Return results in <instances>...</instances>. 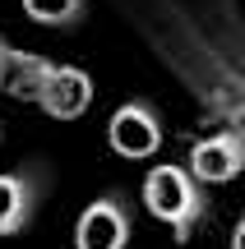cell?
Here are the masks:
<instances>
[{
    "mask_svg": "<svg viewBox=\"0 0 245 249\" xmlns=\"http://www.w3.org/2000/svg\"><path fill=\"white\" fill-rule=\"evenodd\" d=\"M37 107L51 120H79L83 111L93 107V79L79 70V65H56V74L46 79Z\"/></svg>",
    "mask_w": 245,
    "mask_h": 249,
    "instance_id": "obj_6",
    "label": "cell"
},
{
    "mask_svg": "<svg viewBox=\"0 0 245 249\" xmlns=\"http://www.w3.org/2000/svg\"><path fill=\"white\" fill-rule=\"evenodd\" d=\"M231 249H245V217L236 222V231H231Z\"/></svg>",
    "mask_w": 245,
    "mask_h": 249,
    "instance_id": "obj_9",
    "label": "cell"
},
{
    "mask_svg": "<svg viewBox=\"0 0 245 249\" xmlns=\"http://www.w3.org/2000/svg\"><path fill=\"white\" fill-rule=\"evenodd\" d=\"M190 171L204 185H227L245 171V134L241 129H218L190 148Z\"/></svg>",
    "mask_w": 245,
    "mask_h": 249,
    "instance_id": "obj_5",
    "label": "cell"
},
{
    "mask_svg": "<svg viewBox=\"0 0 245 249\" xmlns=\"http://www.w3.org/2000/svg\"><path fill=\"white\" fill-rule=\"evenodd\" d=\"M5 46H9V42H5V37H0V55H5Z\"/></svg>",
    "mask_w": 245,
    "mask_h": 249,
    "instance_id": "obj_10",
    "label": "cell"
},
{
    "mask_svg": "<svg viewBox=\"0 0 245 249\" xmlns=\"http://www.w3.org/2000/svg\"><path fill=\"white\" fill-rule=\"evenodd\" d=\"M51 74H56V65L46 55L19 51V46H5V55H0V92L14 102H37Z\"/></svg>",
    "mask_w": 245,
    "mask_h": 249,
    "instance_id": "obj_7",
    "label": "cell"
},
{
    "mask_svg": "<svg viewBox=\"0 0 245 249\" xmlns=\"http://www.w3.org/2000/svg\"><path fill=\"white\" fill-rule=\"evenodd\" d=\"M23 14L42 28H74L88 9V0H19Z\"/></svg>",
    "mask_w": 245,
    "mask_h": 249,
    "instance_id": "obj_8",
    "label": "cell"
},
{
    "mask_svg": "<svg viewBox=\"0 0 245 249\" xmlns=\"http://www.w3.org/2000/svg\"><path fill=\"white\" fill-rule=\"evenodd\" d=\"M46 176L42 166H19V171H0V235H19L33 226L37 208L46 198Z\"/></svg>",
    "mask_w": 245,
    "mask_h": 249,
    "instance_id": "obj_3",
    "label": "cell"
},
{
    "mask_svg": "<svg viewBox=\"0 0 245 249\" xmlns=\"http://www.w3.org/2000/svg\"><path fill=\"white\" fill-rule=\"evenodd\" d=\"M144 208L157 222L171 226L176 240H190L199 231V222L208 217V194H204V180L194 176L181 161H157L144 176Z\"/></svg>",
    "mask_w": 245,
    "mask_h": 249,
    "instance_id": "obj_1",
    "label": "cell"
},
{
    "mask_svg": "<svg viewBox=\"0 0 245 249\" xmlns=\"http://www.w3.org/2000/svg\"><path fill=\"white\" fill-rule=\"evenodd\" d=\"M134 235V208L125 194H102L74 222V249H125Z\"/></svg>",
    "mask_w": 245,
    "mask_h": 249,
    "instance_id": "obj_2",
    "label": "cell"
},
{
    "mask_svg": "<svg viewBox=\"0 0 245 249\" xmlns=\"http://www.w3.org/2000/svg\"><path fill=\"white\" fill-rule=\"evenodd\" d=\"M107 143H111V152H120V157H130V161L153 157V152L162 148V116H157L148 102H125V107H116V116L107 120Z\"/></svg>",
    "mask_w": 245,
    "mask_h": 249,
    "instance_id": "obj_4",
    "label": "cell"
}]
</instances>
